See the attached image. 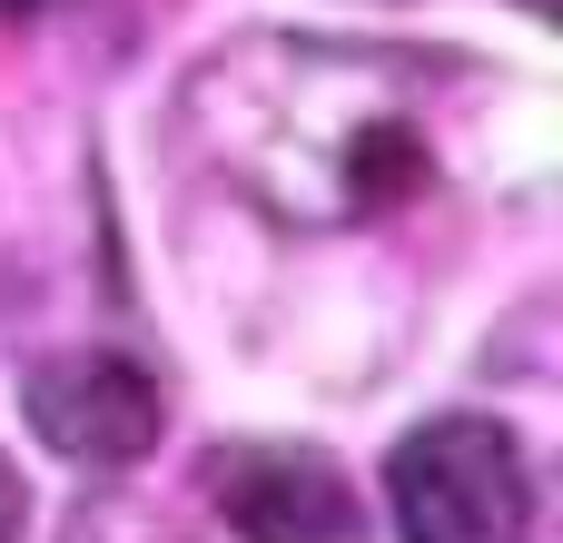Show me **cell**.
<instances>
[{"instance_id":"6da1fadb","label":"cell","mask_w":563,"mask_h":543,"mask_svg":"<svg viewBox=\"0 0 563 543\" xmlns=\"http://www.w3.org/2000/svg\"><path fill=\"white\" fill-rule=\"evenodd\" d=\"M386 495H396V534L406 543H525L534 534V485L505 425L475 415H435L386 455Z\"/></svg>"},{"instance_id":"7a4b0ae2","label":"cell","mask_w":563,"mask_h":543,"mask_svg":"<svg viewBox=\"0 0 563 543\" xmlns=\"http://www.w3.org/2000/svg\"><path fill=\"white\" fill-rule=\"evenodd\" d=\"M20 415L40 425L49 455L69 465H139L158 445V386L109 356V346H79V356H40L30 386H20Z\"/></svg>"},{"instance_id":"3957f363","label":"cell","mask_w":563,"mask_h":543,"mask_svg":"<svg viewBox=\"0 0 563 543\" xmlns=\"http://www.w3.org/2000/svg\"><path fill=\"white\" fill-rule=\"evenodd\" d=\"M218 514L238 543H356L366 514L346 495V475L317 445H247L218 455Z\"/></svg>"},{"instance_id":"277c9868","label":"cell","mask_w":563,"mask_h":543,"mask_svg":"<svg viewBox=\"0 0 563 543\" xmlns=\"http://www.w3.org/2000/svg\"><path fill=\"white\" fill-rule=\"evenodd\" d=\"M69 543H188V534H178V524H158V514H129V505H79Z\"/></svg>"},{"instance_id":"5b68a950","label":"cell","mask_w":563,"mask_h":543,"mask_svg":"<svg viewBox=\"0 0 563 543\" xmlns=\"http://www.w3.org/2000/svg\"><path fill=\"white\" fill-rule=\"evenodd\" d=\"M0 543H20V475H10V455H0Z\"/></svg>"},{"instance_id":"8992f818","label":"cell","mask_w":563,"mask_h":543,"mask_svg":"<svg viewBox=\"0 0 563 543\" xmlns=\"http://www.w3.org/2000/svg\"><path fill=\"white\" fill-rule=\"evenodd\" d=\"M0 10H10V20H20V10H49V0H0Z\"/></svg>"}]
</instances>
